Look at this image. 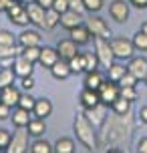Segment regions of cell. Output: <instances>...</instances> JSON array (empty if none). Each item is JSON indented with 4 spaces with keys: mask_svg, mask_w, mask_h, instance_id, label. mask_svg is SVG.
Wrapping results in <instances>:
<instances>
[{
    "mask_svg": "<svg viewBox=\"0 0 147 153\" xmlns=\"http://www.w3.org/2000/svg\"><path fill=\"white\" fill-rule=\"evenodd\" d=\"M119 97V83L117 81H103L99 87V99L103 105H111L113 101Z\"/></svg>",
    "mask_w": 147,
    "mask_h": 153,
    "instance_id": "8",
    "label": "cell"
},
{
    "mask_svg": "<svg viewBox=\"0 0 147 153\" xmlns=\"http://www.w3.org/2000/svg\"><path fill=\"white\" fill-rule=\"evenodd\" d=\"M59 59H61V56H59V51H56V48H53V46H40L39 62L45 67V69H50Z\"/></svg>",
    "mask_w": 147,
    "mask_h": 153,
    "instance_id": "17",
    "label": "cell"
},
{
    "mask_svg": "<svg viewBox=\"0 0 147 153\" xmlns=\"http://www.w3.org/2000/svg\"><path fill=\"white\" fill-rule=\"evenodd\" d=\"M109 45L113 48V54L115 59L119 61H125V59H131L133 53H135V46H133V40H127L123 36H117V38H111Z\"/></svg>",
    "mask_w": 147,
    "mask_h": 153,
    "instance_id": "4",
    "label": "cell"
},
{
    "mask_svg": "<svg viewBox=\"0 0 147 153\" xmlns=\"http://www.w3.org/2000/svg\"><path fill=\"white\" fill-rule=\"evenodd\" d=\"M18 51H16V46H4L0 45V61H10V59H14Z\"/></svg>",
    "mask_w": 147,
    "mask_h": 153,
    "instance_id": "36",
    "label": "cell"
},
{
    "mask_svg": "<svg viewBox=\"0 0 147 153\" xmlns=\"http://www.w3.org/2000/svg\"><path fill=\"white\" fill-rule=\"evenodd\" d=\"M129 4H133L135 8H147V0H127Z\"/></svg>",
    "mask_w": 147,
    "mask_h": 153,
    "instance_id": "47",
    "label": "cell"
},
{
    "mask_svg": "<svg viewBox=\"0 0 147 153\" xmlns=\"http://www.w3.org/2000/svg\"><path fill=\"white\" fill-rule=\"evenodd\" d=\"M77 46H79V45L73 40V38H62V40H59V45H56L59 56H61V59H65V61H71V59H73V56L79 53Z\"/></svg>",
    "mask_w": 147,
    "mask_h": 153,
    "instance_id": "15",
    "label": "cell"
},
{
    "mask_svg": "<svg viewBox=\"0 0 147 153\" xmlns=\"http://www.w3.org/2000/svg\"><path fill=\"white\" fill-rule=\"evenodd\" d=\"M32 115H34V117H40V119L50 117V115H53V103L48 99H36L34 109H32Z\"/></svg>",
    "mask_w": 147,
    "mask_h": 153,
    "instance_id": "21",
    "label": "cell"
},
{
    "mask_svg": "<svg viewBox=\"0 0 147 153\" xmlns=\"http://www.w3.org/2000/svg\"><path fill=\"white\" fill-rule=\"evenodd\" d=\"M12 71L16 73V76H28L32 75V71H34V62L28 61L26 56H22V54H16L14 61H12Z\"/></svg>",
    "mask_w": 147,
    "mask_h": 153,
    "instance_id": "11",
    "label": "cell"
},
{
    "mask_svg": "<svg viewBox=\"0 0 147 153\" xmlns=\"http://www.w3.org/2000/svg\"><path fill=\"white\" fill-rule=\"evenodd\" d=\"M133 46H135V51H147V34L145 32H137L135 36H133Z\"/></svg>",
    "mask_w": 147,
    "mask_h": 153,
    "instance_id": "35",
    "label": "cell"
},
{
    "mask_svg": "<svg viewBox=\"0 0 147 153\" xmlns=\"http://www.w3.org/2000/svg\"><path fill=\"white\" fill-rule=\"evenodd\" d=\"M26 12H28V18H30V22L42 28V22H45V12H47V8L40 6L39 2L34 0V2H26Z\"/></svg>",
    "mask_w": 147,
    "mask_h": 153,
    "instance_id": "14",
    "label": "cell"
},
{
    "mask_svg": "<svg viewBox=\"0 0 147 153\" xmlns=\"http://www.w3.org/2000/svg\"><path fill=\"white\" fill-rule=\"evenodd\" d=\"M16 36L12 34L10 30H0V45H4V46H16Z\"/></svg>",
    "mask_w": 147,
    "mask_h": 153,
    "instance_id": "37",
    "label": "cell"
},
{
    "mask_svg": "<svg viewBox=\"0 0 147 153\" xmlns=\"http://www.w3.org/2000/svg\"><path fill=\"white\" fill-rule=\"evenodd\" d=\"M125 73H127V67H125V65H119V62H113L107 69V76L111 81H117V83H119V79H121Z\"/></svg>",
    "mask_w": 147,
    "mask_h": 153,
    "instance_id": "29",
    "label": "cell"
},
{
    "mask_svg": "<svg viewBox=\"0 0 147 153\" xmlns=\"http://www.w3.org/2000/svg\"><path fill=\"white\" fill-rule=\"evenodd\" d=\"M83 54H85V73H89V71H97V67H99L97 54L95 53H83Z\"/></svg>",
    "mask_w": 147,
    "mask_h": 153,
    "instance_id": "34",
    "label": "cell"
},
{
    "mask_svg": "<svg viewBox=\"0 0 147 153\" xmlns=\"http://www.w3.org/2000/svg\"><path fill=\"white\" fill-rule=\"evenodd\" d=\"M83 2H85V10L97 14L101 8H103V2H105V0H83Z\"/></svg>",
    "mask_w": 147,
    "mask_h": 153,
    "instance_id": "40",
    "label": "cell"
},
{
    "mask_svg": "<svg viewBox=\"0 0 147 153\" xmlns=\"http://www.w3.org/2000/svg\"><path fill=\"white\" fill-rule=\"evenodd\" d=\"M69 67H71V71H73V73H85V54H83V53H77L69 61Z\"/></svg>",
    "mask_w": 147,
    "mask_h": 153,
    "instance_id": "32",
    "label": "cell"
},
{
    "mask_svg": "<svg viewBox=\"0 0 147 153\" xmlns=\"http://www.w3.org/2000/svg\"><path fill=\"white\" fill-rule=\"evenodd\" d=\"M137 151L139 153H147V137H143L139 143H137Z\"/></svg>",
    "mask_w": 147,
    "mask_h": 153,
    "instance_id": "48",
    "label": "cell"
},
{
    "mask_svg": "<svg viewBox=\"0 0 147 153\" xmlns=\"http://www.w3.org/2000/svg\"><path fill=\"white\" fill-rule=\"evenodd\" d=\"M69 4H71L73 10H77V12H81V14L85 12V2H83V0H69Z\"/></svg>",
    "mask_w": 147,
    "mask_h": 153,
    "instance_id": "45",
    "label": "cell"
},
{
    "mask_svg": "<svg viewBox=\"0 0 147 153\" xmlns=\"http://www.w3.org/2000/svg\"><path fill=\"white\" fill-rule=\"evenodd\" d=\"M56 24H61V12H56L54 8H47V12H45V22H42V28H47V30H53Z\"/></svg>",
    "mask_w": 147,
    "mask_h": 153,
    "instance_id": "27",
    "label": "cell"
},
{
    "mask_svg": "<svg viewBox=\"0 0 147 153\" xmlns=\"http://www.w3.org/2000/svg\"><path fill=\"white\" fill-rule=\"evenodd\" d=\"M10 139H12V135H10L6 129H0V151H6V149H8Z\"/></svg>",
    "mask_w": 147,
    "mask_h": 153,
    "instance_id": "42",
    "label": "cell"
},
{
    "mask_svg": "<svg viewBox=\"0 0 147 153\" xmlns=\"http://www.w3.org/2000/svg\"><path fill=\"white\" fill-rule=\"evenodd\" d=\"M24 127H18V131H16L14 135H12V139H10V145H8L6 151L8 153H26L28 151V129L22 131Z\"/></svg>",
    "mask_w": 147,
    "mask_h": 153,
    "instance_id": "7",
    "label": "cell"
},
{
    "mask_svg": "<svg viewBox=\"0 0 147 153\" xmlns=\"http://www.w3.org/2000/svg\"><path fill=\"white\" fill-rule=\"evenodd\" d=\"M14 79H16V73L8 67H2L0 69V89L2 87H8V85H14Z\"/></svg>",
    "mask_w": 147,
    "mask_h": 153,
    "instance_id": "31",
    "label": "cell"
},
{
    "mask_svg": "<svg viewBox=\"0 0 147 153\" xmlns=\"http://www.w3.org/2000/svg\"><path fill=\"white\" fill-rule=\"evenodd\" d=\"M109 12L115 18L117 22H127L129 20V2L125 0H113L111 6H109Z\"/></svg>",
    "mask_w": 147,
    "mask_h": 153,
    "instance_id": "12",
    "label": "cell"
},
{
    "mask_svg": "<svg viewBox=\"0 0 147 153\" xmlns=\"http://www.w3.org/2000/svg\"><path fill=\"white\" fill-rule=\"evenodd\" d=\"M22 56H26L28 61L32 62H39V56H40V46H24L22 51H20Z\"/></svg>",
    "mask_w": 147,
    "mask_h": 153,
    "instance_id": "33",
    "label": "cell"
},
{
    "mask_svg": "<svg viewBox=\"0 0 147 153\" xmlns=\"http://www.w3.org/2000/svg\"><path fill=\"white\" fill-rule=\"evenodd\" d=\"M71 38L77 42L79 46H83V45H89L91 42V30L87 28V24H79V26H75V28H71Z\"/></svg>",
    "mask_w": 147,
    "mask_h": 153,
    "instance_id": "19",
    "label": "cell"
},
{
    "mask_svg": "<svg viewBox=\"0 0 147 153\" xmlns=\"http://www.w3.org/2000/svg\"><path fill=\"white\" fill-rule=\"evenodd\" d=\"M6 14H8V20H10L12 24H18V26H26V24L30 22L24 2H12V4L8 6Z\"/></svg>",
    "mask_w": 147,
    "mask_h": 153,
    "instance_id": "5",
    "label": "cell"
},
{
    "mask_svg": "<svg viewBox=\"0 0 147 153\" xmlns=\"http://www.w3.org/2000/svg\"><path fill=\"white\" fill-rule=\"evenodd\" d=\"M145 83H147V76H145Z\"/></svg>",
    "mask_w": 147,
    "mask_h": 153,
    "instance_id": "55",
    "label": "cell"
},
{
    "mask_svg": "<svg viewBox=\"0 0 147 153\" xmlns=\"http://www.w3.org/2000/svg\"><path fill=\"white\" fill-rule=\"evenodd\" d=\"M111 111L117 115H125V113H131V101L125 99V97H117L113 103H111Z\"/></svg>",
    "mask_w": 147,
    "mask_h": 153,
    "instance_id": "26",
    "label": "cell"
},
{
    "mask_svg": "<svg viewBox=\"0 0 147 153\" xmlns=\"http://www.w3.org/2000/svg\"><path fill=\"white\" fill-rule=\"evenodd\" d=\"M0 69H2V65H0Z\"/></svg>",
    "mask_w": 147,
    "mask_h": 153,
    "instance_id": "56",
    "label": "cell"
},
{
    "mask_svg": "<svg viewBox=\"0 0 147 153\" xmlns=\"http://www.w3.org/2000/svg\"><path fill=\"white\" fill-rule=\"evenodd\" d=\"M48 71H50V75H53L56 81H65V79H69V76L73 75V71H71V67H69V61H65V59H59Z\"/></svg>",
    "mask_w": 147,
    "mask_h": 153,
    "instance_id": "18",
    "label": "cell"
},
{
    "mask_svg": "<svg viewBox=\"0 0 147 153\" xmlns=\"http://www.w3.org/2000/svg\"><path fill=\"white\" fill-rule=\"evenodd\" d=\"M101 99H99V91H93V89H83L81 93V105L85 109L89 107H95V105H99Z\"/></svg>",
    "mask_w": 147,
    "mask_h": 153,
    "instance_id": "24",
    "label": "cell"
},
{
    "mask_svg": "<svg viewBox=\"0 0 147 153\" xmlns=\"http://www.w3.org/2000/svg\"><path fill=\"white\" fill-rule=\"evenodd\" d=\"M30 151L32 153H53L54 145H50L47 139H36V141L30 145Z\"/></svg>",
    "mask_w": 147,
    "mask_h": 153,
    "instance_id": "30",
    "label": "cell"
},
{
    "mask_svg": "<svg viewBox=\"0 0 147 153\" xmlns=\"http://www.w3.org/2000/svg\"><path fill=\"white\" fill-rule=\"evenodd\" d=\"M34 103H36V99H34V97H30V95L26 93V95H20L18 107H22V109H26V111H30V113H32V109H34Z\"/></svg>",
    "mask_w": 147,
    "mask_h": 153,
    "instance_id": "38",
    "label": "cell"
},
{
    "mask_svg": "<svg viewBox=\"0 0 147 153\" xmlns=\"http://www.w3.org/2000/svg\"><path fill=\"white\" fill-rule=\"evenodd\" d=\"M18 45L20 48L24 46H40V34L36 30H22L18 36Z\"/></svg>",
    "mask_w": 147,
    "mask_h": 153,
    "instance_id": "22",
    "label": "cell"
},
{
    "mask_svg": "<svg viewBox=\"0 0 147 153\" xmlns=\"http://www.w3.org/2000/svg\"><path fill=\"white\" fill-rule=\"evenodd\" d=\"M79 24H83V14H81V12L69 8L67 12H62V14H61V26H62V28L71 30V28H75V26H79Z\"/></svg>",
    "mask_w": 147,
    "mask_h": 153,
    "instance_id": "16",
    "label": "cell"
},
{
    "mask_svg": "<svg viewBox=\"0 0 147 153\" xmlns=\"http://www.w3.org/2000/svg\"><path fill=\"white\" fill-rule=\"evenodd\" d=\"M139 119H141V123H145V125H147V105H145V107H141V111H139Z\"/></svg>",
    "mask_w": 147,
    "mask_h": 153,
    "instance_id": "50",
    "label": "cell"
},
{
    "mask_svg": "<svg viewBox=\"0 0 147 153\" xmlns=\"http://www.w3.org/2000/svg\"><path fill=\"white\" fill-rule=\"evenodd\" d=\"M85 117L93 123L95 129L103 127V125H105V121H107V117H109V115H107V105L99 103V105H95V107L85 109Z\"/></svg>",
    "mask_w": 147,
    "mask_h": 153,
    "instance_id": "9",
    "label": "cell"
},
{
    "mask_svg": "<svg viewBox=\"0 0 147 153\" xmlns=\"http://www.w3.org/2000/svg\"><path fill=\"white\" fill-rule=\"evenodd\" d=\"M26 2H34V0H24V4H26Z\"/></svg>",
    "mask_w": 147,
    "mask_h": 153,
    "instance_id": "53",
    "label": "cell"
},
{
    "mask_svg": "<svg viewBox=\"0 0 147 153\" xmlns=\"http://www.w3.org/2000/svg\"><path fill=\"white\" fill-rule=\"evenodd\" d=\"M105 81V76L101 75L99 71H89V73H85V89H93V91H99L101 83Z\"/></svg>",
    "mask_w": 147,
    "mask_h": 153,
    "instance_id": "23",
    "label": "cell"
},
{
    "mask_svg": "<svg viewBox=\"0 0 147 153\" xmlns=\"http://www.w3.org/2000/svg\"><path fill=\"white\" fill-rule=\"evenodd\" d=\"M40 6H45V8H53V2L54 0H36Z\"/></svg>",
    "mask_w": 147,
    "mask_h": 153,
    "instance_id": "51",
    "label": "cell"
},
{
    "mask_svg": "<svg viewBox=\"0 0 147 153\" xmlns=\"http://www.w3.org/2000/svg\"><path fill=\"white\" fill-rule=\"evenodd\" d=\"M10 113H12V107H8V105H4V103H0V119H2V121L8 119Z\"/></svg>",
    "mask_w": 147,
    "mask_h": 153,
    "instance_id": "46",
    "label": "cell"
},
{
    "mask_svg": "<svg viewBox=\"0 0 147 153\" xmlns=\"http://www.w3.org/2000/svg\"><path fill=\"white\" fill-rule=\"evenodd\" d=\"M14 2H24V0H14Z\"/></svg>",
    "mask_w": 147,
    "mask_h": 153,
    "instance_id": "54",
    "label": "cell"
},
{
    "mask_svg": "<svg viewBox=\"0 0 147 153\" xmlns=\"http://www.w3.org/2000/svg\"><path fill=\"white\" fill-rule=\"evenodd\" d=\"M20 85H22L24 91H30V89H34V79H32V75L22 76V79H20Z\"/></svg>",
    "mask_w": 147,
    "mask_h": 153,
    "instance_id": "44",
    "label": "cell"
},
{
    "mask_svg": "<svg viewBox=\"0 0 147 153\" xmlns=\"http://www.w3.org/2000/svg\"><path fill=\"white\" fill-rule=\"evenodd\" d=\"M85 24L87 28L91 30L93 36H101V38H111V28H109V24L101 18V16H95L91 12L89 18H85Z\"/></svg>",
    "mask_w": 147,
    "mask_h": 153,
    "instance_id": "6",
    "label": "cell"
},
{
    "mask_svg": "<svg viewBox=\"0 0 147 153\" xmlns=\"http://www.w3.org/2000/svg\"><path fill=\"white\" fill-rule=\"evenodd\" d=\"M135 85H137V79H135L129 71H127V73L119 79V87H135Z\"/></svg>",
    "mask_w": 147,
    "mask_h": 153,
    "instance_id": "41",
    "label": "cell"
},
{
    "mask_svg": "<svg viewBox=\"0 0 147 153\" xmlns=\"http://www.w3.org/2000/svg\"><path fill=\"white\" fill-rule=\"evenodd\" d=\"M18 101H20V91L14 85H8V87L0 89V103H4L8 107H18Z\"/></svg>",
    "mask_w": 147,
    "mask_h": 153,
    "instance_id": "13",
    "label": "cell"
},
{
    "mask_svg": "<svg viewBox=\"0 0 147 153\" xmlns=\"http://www.w3.org/2000/svg\"><path fill=\"white\" fill-rule=\"evenodd\" d=\"M127 71H129L137 81H145V76H147V59H143V56H131V59H129V65H127Z\"/></svg>",
    "mask_w": 147,
    "mask_h": 153,
    "instance_id": "10",
    "label": "cell"
},
{
    "mask_svg": "<svg viewBox=\"0 0 147 153\" xmlns=\"http://www.w3.org/2000/svg\"><path fill=\"white\" fill-rule=\"evenodd\" d=\"M54 151L56 153H75V141L69 137H61L54 143Z\"/></svg>",
    "mask_w": 147,
    "mask_h": 153,
    "instance_id": "28",
    "label": "cell"
},
{
    "mask_svg": "<svg viewBox=\"0 0 147 153\" xmlns=\"http://www.w3.org/2000/svg\"><path fill=\"white\" fill-rule=\"evenodd\" d=\"M10 119H12V125H14L16 129L18 127H24L26 129V125L30 123V111H26V109H22V107H16L12 113H10Z\"/></svg>",
    "mask_w": 147,
    "mask_h": 153,
    "instance_id": "20",
    "label": "cell"
},
{
    "mask_svg": "<svg viewBox=\"0 0 147 153\" xmlns=\"http://www.w3.org/2000/svg\"><path fill=\"white\" fill-rule=\"evenodd\" d=\"M75 133H77V139L89 149V151H95V149L99 147L97 129L93 127V123L85 117V113H79L77 117H75Z\"/></svg>",
    "mask_w": 147,
    "mask_h": 153,
    "instance_id": "2",
    "label": "cell"
},
{
    "mask_svg": "<svg viewBox=\"0 0 147 153\" xmlns=\"http://www.w3.org/2000/svg\"><path fill=\"white\" fill-rule=\"evenodd\" d=\"M119 95L133 103V101L137 99V89H135V87H119Z\"/></svg>",
    "mask_w": 147,
    "mask_h": 153,
    "instance_id": "39",
    "label": "cell"
},
{
    "mask_svg": "<svg viewBox=\"0 0 147 153\" xmlns=\"http://www.w3.org/2000/svg\"><path fill=\"white\" fill-rule=\"evenodd\" d=\"M26 129H28V133H30L32 137H40V135H45V131H47V123H45V119H40V117H34V119H30V123L26 125Z\"/></svg>",
    "mask_w": 147,
    "mask_h": 153,
    "instance_id": "25",
    "label": "cell"
},
{
    "mask_svg": "<svg viewBox=\"0 0 147 153\" xmlns=\"http://www.w3.org/2000/svg\"><path fill=\"white\" fill-rule=\"evenodd\" d=\"M133 133V117L131 113H125V115H117L113 113V117H107L105 121V129L101 133L99 139V147L109 145H123L129 141Z\"/></svg>",
    "mask_w": 147,
    "mask_h": 153,
    "instance_id": "1",
    "label": "cell"
},
{
    "mask_svg": "<svg viewBox=\"0 0 147 153\" xmlns=\"http://www.w3.org/2000/svg\"><path fill=\"white\" fill-rule=\"evenodd\" d=\"M141 32H145V34H147V22L143 24V26H141Z\"/></svg>",
    "mask_w": 147,
    "mask_h": 153,
    "instance_id": "52",
    "label": "cell"
},
{
    "mask_svg": "<svg viewBox=\"0 0 147 153\" xmlns=\"http://www.w3.org/2000/svg\"><path fill=\"white\" fill-rule=\"evenodd\" d=\"M53 8L56 10V12H61V14H62V12H67V10L71 8V4H69V0H54Z\"/></svg>",
    "mask_w": 147,
    "mask_h": 153,
    "instance_id": "43",
    "label": "cell"
},
{
    "mask_svg": "<svg viewBox=\"0 0 147 153\" xmlns=\"http://www.w3.org/2000/svg\"><path fill=\"white\" fill-rule=\"evenodd\" d=\"M93 38H95V54L99 59V65L109 69L115 62V54H113L111 45H109V38H101V36H93Z\"/></svg>",
    "mask_w": 147,
    "mask_h": 153,
    "instance_id": "3",
    "label": "cell"
},
{
    "mask_svg": "<svg viewBox=\"0 0 147 153\" xmlns=\"http://www.w3.org/2000/svg\"><path fill=\"white\" fill-rule=\"evenodd\" d=\"M12 2H14V0H0V12H6L8 6H10Z\"/></svg>",
    "mask_w": 147,
    "mask_h": 153,
    "instance_id": "49",
    "label": "cell"
}]
</instances>
